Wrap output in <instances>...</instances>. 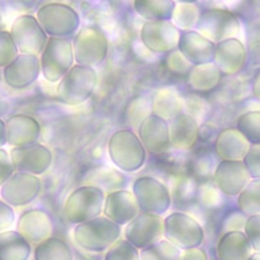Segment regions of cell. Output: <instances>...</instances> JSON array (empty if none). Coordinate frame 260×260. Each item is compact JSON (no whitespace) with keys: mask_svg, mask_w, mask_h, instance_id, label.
<instances>
[{"mask_svg":"<svg viewBox=\"0 0 260 260\" xmlns=\"http://www.w3.org/2000/svg\"><path fill=\"white\" fill-rule=\"evenodd\" d=\"M108 153L111 161L126 173L140 170L146 160V150L137 133L127 128L112 133L108 141Z\"/></svg>","mask_w":260,"mask_h":260,"instance_id":"1","label":"cell"},{"mask_svg":"<svg viewBox=\"0 0 260 260\" xmlns=\"http://www.w3.org/2000/svg\"><path fill=\"white\" fill-rule=\"evenodd\" d=\"M121 225L106 216L76 224L73 229V239L82 249L89 252H104L120 240Z\"/></svg>","mask_w":260,"mask_h":260,"instance_id":"2","label":"cell"},{"mask_svg":"<svg viewBox=\"0 0 260 260\" xmlns=\"http://www.w3.org/2000/svg\"><path fill=\"white\" fill-rule=\"evenodd\" d=\"M106 194L95 185H82L74 189L64 203V215L68 222L79 224L81 222L101 216Z\"/></svg>","mask_w":260,"mask_h":260,"instance_id":"3","label":"cell"},{"mask_svg":"<svg viewBox=\"0 0 260 260\" xmlns=\"http://www.w3.org/2000/svg\"><path fill=\"white\" fill-rule=\"evenodd\" d=\"M96 84L95 69L74 64L59 80L56 88L57 96L65 105L78 106L92 95Z\"/></svg>","mask_w":260,"mask_h":260,"instance_id":"4","label":"cell"},{"mask_svg":"<svg viewBox=\"0 0 260 260\" xmlns=\"http://www.w3.org/2000/svg\"><path fill=\"white\" fill-rule=\"evenodd\" d=\"M36 17L46 34L54 38H67L76 34L80 26V16L70 5L48 2L37 11Z\"/></svg>","mask_w":260,"mask_h":260,"instance_id":"5","label":"cell"},{"mask_svg":"<svg viewBox=\"0 0 260 260\" xmlns=\"http://www.w3.org/2000/svg\"><path fill=\"white\" fill-rule=\"evenodd\" d=\"M39 58L44 78L49 82H59L75 62L72 42L67 38L49 37Z\"/></svg>","mask_w":260,"mask_h":260,"instance_id":"6","label":"cell"},{"mask_svg":"<svg viewBox=\"0 0 260 260\" xmlns=\"http://www.w3.org/2000/svg\"><path fill=\"white\" fill-rule=\"evenodd\" d=\"M73 52L76 64L95 68L102 65L109 52V41L95 26H83L74 36Z\"/></svg>","mask_w":260,"mask_h":260,"instance_id":"7","label":"cell"},{"mask_svg":"<svg viewBox=\"0 0 260 260\" xmlns=\"http://www.w3.org/2000/svg\"><path fill=\"white\" fill-rule=\"evenodd\" d=\"M164 237L181 250H188L201 245L204 230L196 218L178 210L164 218Z\"/></svg>","mask_w":260,"mask_h":260,"instance_id":"8","label":"cell"},{"mask_svg":"<svg viewBox=\"0 0 260 260\" xmlns=\"http://www.w3.org/2000/svg\"><path fill=\"white\" fill-rule=\"evenodd\" d=\"M132 193L140 212L161 216L172 204L170 189L162 182L150 176L135 179L132 184Z\"/></svg>","mask_w":260,"mask_h":260,"instance_id":"9","label":"cell"},{"mask_svg":"<svg viewBox=\"0 0 260 260\" xmlns=\"http://www.w3.org/2000/svg\"><path fill=\"white\" fill-rule=\"evenodd\" d=\"M195 30L212 43L218 44L237 38L241 31V23L233 12L221 8H210L200 13Z\"/></svg>","mask_w":260,"mask_h":260,"instance_id":"10","label":"cell"},{"mask_svg":"<svg viewBox=\"0 0 260 260\" xmlns=\"http://www.w3.org/2000/svg\"><path fill=\"white\" fill-rule=\"evenodd\" d=\"M10 35L19 54L40 56L49 36L32 14H20L12 22Z\"/></svg>","mask_w":260,"mask_h":260,"instance_id":"11","label":"cell"},{"mask_svg":"<svg viewBox=\"0 0 260 260\" xmlns=\"http://www.w3.org/2000/svg\"><path fill=\"white\" fill-rule=\"evenodd\" d=\"M42 191L39 176L24 172H15L1 187L0 195L12 207L25 206L35 201Z\"/></svg>","mask_w":260,"mask_h":260,"instance_id":"12","label":"cell"},{"mask_svg":"<svg viewBox=\"0 0 260 260\" xmlns=\"http://www.w3.org/2000/svg\"><path fill=\"white\" fill-rule=\"evenodd\" d=\"M181 30L171 20L145 21L140 29V41L150 52L170 53L177 49Z\"/></svg>","mask_w":260,"mask_h":260,"instance_id":"13","label":"cell"},{"mask_svg":"<svg viewBox=\"0 0 260 260\" xmlns=\"http://www.w3.org/2000/svg\"><path fill=\"white\" fill-rule=\"evenodd\" d=\"M127 242L138 250H142L164 237V218L160 215L139 212L124 230Z\"/></svg>","mask_w":260,"mask_h":260,"instance_id":"14","label":"cell"},{"mask_svg":"<svg viewBox=\"0 0 260 260\" xmlns=\"http://www.w3.org/2000/svg\"><path fill=\"white\" fill-rule=\"evenodd\" d=\"M9 153L16 172H24L36 176L45 174L53 161L51 149L39 142L12 147Z\"/></svg>","mask_w":260,"mask_h":260,"instance_id":"15","label":"cell"},{"mask_svg":"<svg viewBox=\"0 0 260 260\" xmlns=\"http://www.w3.org/2000/svg\"><path fill=\"white\" fill-rule=\"evenodd\" d=\"M137 135L146 152L153 155L166 153L171 148L169 122L154 114L147 116L139 124Z\"/></svg>","mask_w":260,"mask_h":260,"instance_id":"16","label":"cell"},{"mask_svg":"<svg viewBox=\"0 0 260 260\" xmlns=\"http://www.w3.org/2000/svg\"><path fill=\"white\" fill-rule=\"evenodd\" d=\"M250 181V174L243 160H220L213 173L215 187L228 196L239 195Z\"/></svg>","mask_w":260,"mask_h":260,"instance_id":"17","label":"cell"},{"mask_svg":"<svg viewBox=\"0 0 260 260\" xmlns=\"http://www.w3.org/2000/svg\"><path fill=\"white\" fill-rule=\"evenodd\" d=\"M40 58L34 55L19 54L10 64L3 68L4 82L12 89H24L39 78Z\"/></svg>","mask_w":260,"mask_h":260,"instance_id":"18","label":"cell"},{"mask_svg":"<svg viewBox=\"0 0 260 260\" xmlns=\"http://www.w3.org/2000/svg\"><path fill=\"white\" fill-rule=\"evenodd\" d=\"M16 231L29 244H40L52 237L54 223L51 215L43 209L35 208L22 212L16 223Z\"/></svg>","mask_w":260,"mask_h":260,"instance_id":"19","label":"cell"},{"mask_svg":"<svg viewBox=\"0 0 260 260\" xmlns=\"http://www.w3.org/2000/svg\"><path fill=\"white\" fill-rule=\"evenodd\" d=\"M140 212L132 191L117 189L106 195L103 214L119 225H126Z\"/></svg>","mask_w":260,"mask_h":260,"instance_id":"20","label":"cell"},{"mask_svg":"<svg viewBox=\"0 0 260 260\" xmlns=\"http://www.w3.org/2000/svg\"><path fill=\"white\" fill-rule=\"evenodd\" d=\"M248 60V51L241 40L231 38L215 44L213 63L222 74L234 75L240 72Z\"/></svg>","mask_w":260,"mask_h":260,"instance_id":"21","label":"cell"},{"mask_svg":"<svg viewBox=\"0 0 260 260\" xmlns=\"http://www.w3.org/2000/svg\"><path fill=\"white\" fill-rule=\"evenodd\" d=\"M177 49L193 66L214 60L215 44L193 29L181 31Z\"/></svg>","mask_w":260,"mask_h":260,"instance_id":"22","label":"cell"},{"mask_svg":"<svg viewBox=\"0 0 260 260\" xmlns=\"http://www.w3.org/2000/svg\"><path fill=\"white\" fill-rule=\"evenodd\" d=\"M7 144L13 147L25 146L38 142L41 136L39 121L27 114H15L6 121Z\"/></svg>","mask_w":260,"mask_h":260,"instance_id":"23","label":"cell"},{"mask_svg":"<svg viewBox=\"0 0 260 260\" xmlns=\"http://www.w3.org/2000/svg\"><path fill=\"white\" fill-rule=\"evenodd\" d=\"M251 143L237 128H224L216 136L214 149L220 160H243Z\"/></svg>","mask_w":260,"mask_h":260,"instance_id":"24","label":"cell"},{"mask_svg":"<svg viewBox=\"0 0 260 260\" xmlns=\"http://www.w3.org/2000/svg\"><path fill=\"white\" fill-rule=\"evenodd\" d=\"M171 145L180 150L191 148L199 136L197 121L186 113H182L169 121Z\"/></svg>","mask_w":260,"mask_h":260,"instance_id":"25","label":"cell"},{"mask_svg":"<svg viewBox=\"0 0 260 260\" xmlns=\"http://www.w3.org/2000/svg\"><path fill=\"white\" fill-rule=\"evenodd\" d=\"M252 252L253 249L242 231L223 233L216 246L218 260H248Z\"/></svg>","mask_w":260,"mask_h":260,"instance_id":"26","label":"cell"},{"mask_svg":"<svg viewBox=\"0 0 260 260\" xmlns=\"http://www.w3.org/2000/svg\"><path fill=\"white\" fill-rule=\"evenodd\" d=\"M152 114L167 120L168 122L183 113L184 99L177 88L166 86L157 89L151 101Z\"/></svg>","mask_w":260,"mask_h":260,"instance_id":"27","label":"cell"},{"mask_svg":"<svg viewBox=\"0 0 260 260\" xmlns=\"http://www.w3.org/2000/svg\"><path fill=\"white\" fill-rule=\"evenodd\" d=\"M31 246L16 230L0 233V260H28Z\"/></svg>","mask_w":260,"mask_h":260,"instance_id":"28","label":"cell"},{"mask_svg":"<svg viewBox=\"0 0 260 260\" xmlns=\"http://www.w3.org/2000/svg\"><path fill=\"white\" fill-rule=\"evenodd\" d=\"M222 73L211 62L194 65L187 74L188 85L195 91L207 92L214 89L221 80Z\"/></svg>","mask_w":260,"mask_h":260,"instance_id":"29","label":"cell"},{"mask_svg":"<svg viewBox=\"0 0 260 260\" xmlns=\"http://www.w3.org/2000/svg\"><path fill=\"white\" fill-rule=\"evenodd\" d=\"M176 2L172 0H135L133 7L135 12L146 19L151 20H171Z\"/></svg>","mask_w":260,"mask_h":260,"instance_id":"30","label":"cell"},{"mask_svg":"<svg viewBox=\"0 0 260 260\" xmlns=\"http://www.w3.org/2000/svg\"><path fill=\"white\" fill-rule=\"evenodd\" d=\"M35 260H74L70 246L61 238L50 237L34 250Z\"/></svg>","mask_w":260,"mask_h":260,"instance_id":"31","label":"cell"},{"mask_svg":"<svg viewBox=\"0 0 260 260\" xmlns=\"http://www.w3.org/2000/svg\"><path fill=\"white\" fill-rule=\"evenodd\" d=\"M237 203L245 215L260 214V179H251L238 195Z\"/></svg>","mask_w":260,"mask_h":260,"instance_id":"32","label":"cell"},{"mask_svg":"<svg viewBox=\"0 0 260 260\" xmlns=\"http://www.w3.org/2000/svg\"><path fill=\"white\" fill-rule=\"evenodd\" d=\"M200 13L197 4L193 2H178L171 21L183 31L192 30V28H195Z\"/></svg>","mask_w":260,"mask_h":260,"instance_id":"33","label":"cell"},{"mask_svg":"<svg viewBox=\"0 0 260 260\" xmlns=\"http://www.w3.org/2000/svg\"><path fill=\"white\" fill-rule=\"evenodd\" d=\"M182 250L166 239L139 250L140 260H178Z\"/></svg>","mask_w":260,"mask_h":260,"instance_id":"34","label":"cell"},{"mask_svg":"<svg viewBox=\"0 0 260 260\" xmlns=\"http://www.w3.org/2000/svg\"><path fill=\"white\" fill-rule=\"evenodd\" d=\"M237 129L251 144H260V111H249L237 120Z\"/></svg>","mask_w":260,"mask_h":260,"instance_id":"35","label":"cell"},{"mask_svg":"<svg viewBox=\"0 0 260 260\" xmlns=\"http://www.w3.org/2000/svg\"><path fill=\"white\" fill-rule=\"evenodd\" d=\"M171 192V191H170ZM196 193V184L189 177H179L175 181L171 197L172 202L176 206H185L191 203Z\"/></svg>","mask_w":260,"mask_h":260,"instance_id":"36","label":"cell"},{"mask_svg":"<svg viewBox=\"0 0 260 260\" xmlns=\"http://www.w3.org/2000/svg\"><path fill=\"white\" fill-rule=\"evenodd\" d=\"M104 260H140L139 250L125 239H120L106 251Z\"/></svg>","mask_w":260,"mask_h":260,"instance_id":"37","label":"cell"},{"mask_svg":"<svg viewBox=\"0 0 260 260\" xmlns=\"http://www.w3.org/2000/svg\"><path fill=\"white\" fill-rule=\"evenodd\" d=\"M18 55L19 51L10 35V31L0 29V68L6 67Z\"/></svg>","mask_w":260,"mask_h":260,"instance_id":"38","label":"cell"},{"mask_svg":"<svg viewBox=\"0 0 260 260\" xmlns=\"http://www.w3.org/2000/svg\"><path fill=\"white\" fill-rule=\"evenodd\" d=\"M166 67L169 71L173 72L174 74L184 75L188 74L190 69L192 68V64L179 52L178 49L168 53L166 60Z\"/></svg>","mask_w":260,"mask_h":260,"instance_id":"39","label":"cell"},{"mask_svg":"<svg viewBox=\"0 0 260 260\" xmlns=\"http://www.w3.org/2000/svg\"><path fill=\"white\" fill-rule=\"evenodd\" d=\"M184 108L186 109V114L190 115L198 123L206 115L208 104L197 94H189L184 99Z\"/></svg>","mask_w":260,"mask_h":260,"instance_id":"40","label":"cell"},{"mask_svg":"<svg viewBox=\"0 0 260 260\" xmlns=\"http://www.w3.org/2000/svg\"><path fill=\"white\" fill-rule=\"evenodd\" d=\"M244 234L246 235L253 251L260 253V214H254L247 217Z\"/></svg>","mask_w":260,"mask_h":260,"instance_id":"41","label":"cell"},{"mask_svg":"<svg viewBox=\"0 0 260 260\" xmlns=\"http://www.w3.org/2000/svg\"><path fill=\"white\" fill-rule=\"evenodd\" d=\"M251 179H260V144H251L243 158Z\"/></svg>","mask_w":260,"mask_h":260,"instance_id":"42","label":"cell"},{"mask_svg":"<svg viewBox=\"0 0 260 260\" xmlns=\"http://www.w3.org/2000/svg\"><path fill=\"white\" fill-rule=\"evenodd\" d=\"M199 199L203 206L212 208L220 203V192L214 184H203L199 189Z\"/></svg>","mask_w":260,"mask_h":260,"instance_id":"43","label":"cell"},{"mask_svg":"<svg viewBox=\"0 0 260 260\" xmlns=\"http://www.w3.org/2000/svg\"><path fill=\"white\" fill-rule=\"evenodd\" d=\"M16 172L10 153L0 148V187Z\"/></svg>","mask_w":260,"mask_h":260,"instance_id":"44","label":"cell"},{"mask_svg":"<svg viewBox=\"0 0 260 260\" xmlns=\"http://www.w3.org/2000/svg\"><path fill=\"white\" fill-rule=\"evenodd\" d=\"M247 217L240 210H234L229 213L222 222V228L224 233L233 232V231H241L245 226Z\"/></svg>","mask_w":260,"mask_h":260,"instance_id":"45","label":"cell"},{"mask_svg":"<svg viewBox=\"0 0 260 260\" xmlns=\"http://www.w3.org/2000/svg\"><path fill=\"white\" fill-rule=\"evenodd\" d=\"M15 221V212L12 206L0 200V233L8 231Z\"/></svg>","mask_w":260,"mask_h":260,"instance_id":"46","label":"cell"},{"mask_svg":"<svg viewBox=\"0 0 260 260\" xmlns=\"http://www.w3.org/2000/svg\"><path fill=\"white\" fill-rule=\"evenodd\" d=\"M178 260H208V258L205 250L198 247L184 250Z\"/></svg>","mask_w":260,"mask_h":260,"instance_id":"47","label":"cell"},{"mask_svg":"<svg viewBox=\"0 0 260 260\" xmlns=\"http://www.w3.org/2000/svg\"><path fill=\"white\" fill-rule=\"evenodd\" d=\"M248 56L254 64L260 65V40H257L250 45Z\"/></svg>","mask_w":260,"mask_h":260,"instance_id":"48","label":"cell"},{"mask_svg":"<svg viewBox=\"0 0 260 260\" xmlns=\"http://www.w3.org/2000/svg\"><path fill=\"white\" fill-rule=\"evenodd\" d=\"M252 92H253V95L256 99L260 100V71H258V73L253 78V81H252Z\"/></svg>","mask_w":260,"mask_h":260,"instance_id":"49","label":"cell"},{"mask_svg":"<svg viewBox=\"0 0 260 260\" xmlns=\"http://www.w3.org/2000/svg\"><path fill=\"white\" fill-rule=\"evenodd\" d=\"M7 144V130H6V123L0 118V148Z\"/></svg>","mask_w":260,"mask_h":260,"instance_id":"50","label":"cell"},{"mask_svg":"<svg viewBox=\"0 0 260 260\" xmlns=\"http://www.w3.org/2000/svg\"><path fill=\"white\" fill-rule=\"evenodd\" d=\"M248 260H260V253L259 252H255L253 253Z\"/></svg>","mask_w":260,"mask_h":260,"instance_id":"51","label":"cell"}]
</instances>
